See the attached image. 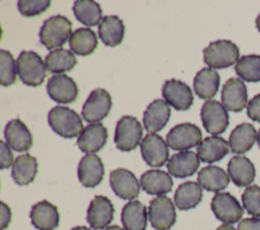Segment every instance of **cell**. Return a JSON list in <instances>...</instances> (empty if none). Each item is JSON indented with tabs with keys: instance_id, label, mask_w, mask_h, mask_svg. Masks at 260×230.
<instances>
[{
	"instance_id": "6da1fadb",
	"label": "cell",
	"mask_w": 260,
	"mask_h": 230,
	"mask_svg": "<svg viewBox=\"0 0 260 230\" xmlns=\"http://www.w3.org/2000/svg\"><path fill=\"white\" fill-rule=\"evenodd\" d=\"M48 122L52 130L59 136L72 139L83 131V124L79 114L69 107L55 106L48 114Z\"/></svg>"
},
{
	"instance_id": "7a4b0ae2",
	"label": "cell",
	"mask_w": 260,
	"mask_h": 230,
	"mask_svg": "<svg viewBox=\"0 0 260 230\" xmlns=\"http://www.w3.org/2000/svg\"><path fill=\"white\" fill-rule=\"evenodd\" d=\"M46 65L41 56L32 51H23L16 60V71L20 80L27 86L37 87L44 83Z\"/></svg>"
},
{
	"instance_id": "3957f363",
	"label": "cell",
	"mask_w": 260,
	"mask_h": 230,
	"mask_svg": "<svg viewBox=\"0 0 260 230\" xmlns=\"http://www.w3.org/2000/svg\"><path fill=\"white\" fill-rule=\"evenodd\" d=\"M71 21L63 15H54L44 21L40 30V41L48 49L62 47L71 36Z\"/></svg>"
},
{
	"instance_id": "277c9868",
	"label": "cell",
	"mask_w": 260,
	"mask_h": 230,
	"mask_svg": "<svg viewBox=\"0 0 260 230\" xmlns=\"http://www.w3.org/2000/svg\"><path fill=\"white\" fill-rule=\"evenodd\" d=\"M240 51L231 41L219 40L209 44L203 50L204 63L211 69H224L239 61Z\"/></svg>"
},
{
	"instance_id": "5b68a950",
	"label": "cell",
	"mask_w": 260,
	"mask_h": 230,
	"mask_svg": "<svg viewBox=\"0 0 260 230\" xmlns=\"http://www.w3.org/2000/svg\"><path fill=\"white\" fill-rule=\"evenodd\" d=\"M142 127L138 120L131 116H124L116 125L114 141L116 147L124 152L134 150L140 143Z\"/></svg>"
},
{
	"instance_id": "8992f818",
	"label": "cell",
	"mask_w": 260,
	"mask_h": 230,
	"mask_svg": "<svg viewBox=\"0 0 260 230\" xmlns=\"http://www.w3.org/2000/svg\"><path fill=\"white\" fill-rule=\"evenodd\" d=\"M202 139L200 129L190 123H183L173 127L167 135V144L176 151H185L199 146Z\"/></svg>"
},
{
	"instance_id": "52a82bcc",
	"label": "cell",
	"mask_w": 260,
	"mask_h": 230,
	"mask_svg": "<svg viewBox=\"0 0 260 230\" xmlns=\"http://www.w3.org/2000/svg\"><path fill=\"white\" fill-rule=\"evenodd\" d=\"M148 216L151 226L156 230H169L176 222V210L172 200L158 196L149 202Z\"/></svg>"
},
{
	"instance_id": "ba28073f",
	"label": "cell",
	"mask_w": 260,
	"mask_h": 230,
	"mask_svg": "<svg viewBox=\"0 0 260 230\" xmlns=\"http://www.w3.org/2000/svg\"><path fill=\"white\" fill-rule=\"evenodd\" d=\"M112 107V98L103 88L92 90L84 102L81 110L82 118L88 123H98L104 120Z\"/></svg>"
},
{
	"instance_id": "9c48e42d",
	"label": "cell",
	"mask_w": 260,
	"mask_h": 230,
	"mask_svg": "<svg viewBox=\"0 0 260 230\" xmlns=\"http://www.w3.org/2000/svg\"><path fill=\"white\" fill-rule=\"evenodd\" d=\"M201 121L204 129L211 135H219L229 126L226 108L216 100H207L201 107Z\"/></svg>"
},
{
	"instance_id": "30bf717a",
	"label": "cell",
	"mask_w": 260,
	"mask_h": 230,
	"mask_svg": "<svg viewBox=\"0 0 260 230\" xmlns=\"http://www.w3.org/2000/svg\"><path fill=\"white\" fill-rule=\"evenodd\" d=\"M211 210L214 216L225 224H234L243 216V208L230 193H217L212 198Z\"/></svg>"
},
{
	"instance_id": "8fae6325",
	"label": "cell",
	"mask_w": 260,
	"mask_h": 230,
	"mask_svg": "<svg viewBox=\"0 0 260 230\" xmlns=\"http://www.w3.org/2000/svg\"><path fill=\"white\" fill-rule=\"evenodd\" d=\"M141 155L151 167H160L169 160V148L165 140L156 134L146 135L140 143Z\"/></svg>"
},
{
	"instance_id": "7c38bea8",
	"label": "cell",
	"mask_w": 260,
	"mask_h": 230,
	"mask_svg": "<svg viewBox=\"0 0 260 230\" xmlns=\"http://www.w3.org/2000/svg\"><path fill=\"white\" fill-rule=\"evenodd\" d=\"M110 184L116 196L123 200H134L140 193L138 179L128 169L117 168L110 173Z\"/></svg>"
},
{
	"instance_id": "4fadbf2b",
	"label": "cell",
	"mask_w": 260,
	"mask_h": 230,
	"mask_svg": "<svg viewBox=\"0 0 260 230\" xmlns=\"http://www.w3.org/2000/svg\"><path fill=\"white\" fill-rule=\"evenodd\" d=\"M49 96L58 103H71L78 96V87L75 81L65 74L52 76L47 85Z\"/></svg>"
},
{
	"instance_id": "5bb4252c",
	"label": "cell",
	"mask_w": 260,
	"mask_h": 230,
	"mask_svg": "<svg viewBox=\"0 0 260 230\" xmlns=\"http://www.w3.org/2000/svg\"><path fill=\"white\" fill-rule=\"evenodd\" d=\"M165 101L177 110H187L193 102V94L190 87L183 81L171 79L162 86Z\"/></svg>"
},
{
	"instance_id": "9a60e30c",
	"label": "cell",
	"mask_w": 260,
	"mask_h": 230,
	"mask_svg": "<svg viewBox=\"0 0 260 230\" xmlns=\"http://www.w3.org/2000/svg\"><path fill=\"white\" fill-rule=\"evenodd\" d=\"M114 212V206L107 197L95 196L87 209L86 220L92 229H105L113 221Z\"/></svg>"
},
{
	"instance_id": "2e32d148",
	"label": "cell",
	"mask_w": 260,
	"mask_h": 230,
	"mask_svg": "<svg viewBox=\"0 0 260 230\" xmlns=\"http://www.w3.org/2000/svg\"><path fill=\"white\" fill-rule=\"evenodd\" d=\"M248 101L247 87L239 78H230L221 90L222 105L231 111H241Z\"/></svg>"
},
{
	"instance_id": "e0dca14e",
	"label": "cell",
	"mask_w": 260,
	"mask_h": 230,
	"mask_svg": "<svg viewBox=\"0 0 260 230\" xmlns=\"http://www.w3.org/2000/svg\"><path fill=\"white\" fill-rule=\"evenodd\" d=\"M105 173L102 159L95 154H86L78 164L77 174L80 183L85 187H94L101 183Z\"/></svg>"
},
{
	"instance_id": "ac0fdd59",
	"label": "cell",
	"mask_w": 260,
	"mask_h": 230,
	"mask_svg": "<svg viewBox=\"0 0 260 230\" xmlns=\"http://www.w3.org/2000/svg\"><path fill=\"white\" fill-rule=\"evenodd\" d=\"M108 131L102 123L89 124L86 126L77 139L78 148L87 154L100 151L107 143Z\"/></svg>"
},
{
	"instance_id": "d6986e66",
	"label": "cell",
	"mask_w": 260,
	"mask_h": 230,
	"mask_svg": "<svg viewBox=\"0 0 260 230\" xmlns=\"http://www.w3.org/2000/svg\"><path fill=\"white\" fill-rule=\"evenodd\" d=\"M4 136L6 144L17 152L28 151L32 146V135L24 123L14 119L6 125Z\"/></svg>"
},
{
	"instance_id": "ffe728a7",
	"label": "cell",
	"mask_w": 260,
	"mask_h": 230,
	"mask_svg": "<svg viewBox=\"0 0 260 230\" xmlns=\"http://www.w3.org/2000/svg\"><path fill=\"white\" fill-rule=\"evenodd\" d=\"M30 220L39 230H53L58 227L60 216L57 207L44 200L32 206Z\"/></svg>"
},
{
	"instance_id": "44dd1931",
	"label": "cell",
	"mask_w": 260,
	"mask_h": 230,
	"mask_svg": "<svg viewBox=\"0 0 260 230\" xmlns=\"http://www.w3.org/2000/svg\"><path fill=\"white\" fill-rule=\"evenodd\" d=\"M171 117V108L162 99L153 100L144 111L143 125L148 133H156L168 124Z\"/></svg>"
},
{
	"instance_id": "7402d4cb",
	"label": "cell",
	"mask_w": 260,
	"mask_h": 230,
	"mask_svg": "<svg viewBox=\"0 0 260 230\" xmlns=\"http://www.w3.org/2000/svg\"><path fill=\"white\" fill-rule=\"evenodd\" d=\"M198 167L199 157L192 151H183L174 154L167 164L170 175L179 178L193 175Z\"/></svg>"
},
{
	"instance_id": "603a6c76",
	"label": "cell",
	"mask_w": 260,
	"mask_h": 230,
	"mask_svg": "<svg viewBox=\"0 0 260 230\" xmlns=\"http://www.w3.org/2000/svg\"><path fill=\"white\" fill-rule=\"evenodd\" d=\"M140 185L148 195L164 196L172 190L173 179L171 175L159 169H151L140 177Z\"/></svg>"
},
{
	"instance_id": "cb8c5ba5",
	"label": "cell",
	"mask_w": 260,
	"mask_h": 230,
	"mask_svg": "<svg viewBox=\"0 0 260 230\" xmlns=\"http://www.w3.org/2000/svg\"><path fill=\"white\" fill-rule=\"evenodd\" d=\"M228 172L237 186H247L255 179L254 164L244 156H234L228 164Z\"/></svg>"
},
{
	"instance_id": "d4e9b609",
	"label": "cell",
	"mask_w": 260,
	"mask_h": 230,
	"mask_svg": "<svg viewBox=\"0 0 260 230\" xmlns=\"http://www.w3.org/2000/svg\"><path fill=\"white\" fill-rule=\"evenodd\" d=\"M146 207L139 201H130L122 209L121 220L125 230H145L147 226Z\"/></svg>"
},
{
	"instance_id": "484cf974",
	"label": "cell",
	"mask_w": 260,
	"mask_h": 230,
	"mask_svg": "<svg viewBox=\"0 0 260 230\" xmlns=\"http://www.w3.org/2000/svg\"><path fill=\"white\" fill-rule=\"evenodd\" d=\"M125 33L123 21L116 15H108L103 17L99 25V36L106 46H119Z\"/></svg>"
},
{
	"instance_id": "4316f807",
	"label": "cell",
	"mask_w": 260,
	"mask_h": 230,
	"mask_svg": "<svg viewBox=\"0 0 260 230\" xmlns=\"http://www.w3.org/2000/svg\"><path fill=\"white\" fill-rule=\"evenodd\" d=\"M229 153L228 142L218 136L205 138L197 148L199 159L205 163H213Z\"/></svg>"
},
{
	"instance_id": "83f0119b",
	"label": "cell",
	"mask_w": 260,
	"mask_h": 230,
	"mask_svg": "<svg viewBox=\"0 0 260 230\" xmlns=\"http://www.w3.org/2000/svg\"><path fill=\"white\" fill-rule=\"evenodd\" d=\"M257 137L256 129L253 125L243 123L238 125L231 133L229 145L234 153L243 154L250 150Z\"/></svg>"
},
{
	"instance_id": "f1b7e54d",
	"label": "cell",
	"mask_w": 260,
	"mask_h": 230,
	"mask_svg": "<svg viewBox=\"0 0 260 230\" xmlns=\"http://www.w3.org/2000/svg\"><path fill=\"white\" fill-rule=\"evenodd\" d=\"M219 82V75L215 70L211 68H203L194 78V91L200 98L209 99L216 94Z\"/></svg>"
},
{
	"instance_id": "f546056e",
	"label": "cell",
	"mask_w": 260,
	"mask_h": 230,
	"mask_svg": "<svg viewBox=\"0 0 260 230\" xmlns=\"http://www.w3.org/2000/svg\"><path fill=\"white\" fill-rule=\"evenodd\" d=\"M38 173V161L29 154L18 156L12 165L11 175L19 185H26L32 182Z\"/></svg>"
},
{
	"instance_id": "4dcf8cb0",
	"label": "cell",
	"mask_w": 260,
	"mask_h": 230,
	"mask_svg": "<svg viewBox=\"0 0 260 230\" xmlns=\"http://www.w3.org/2000/svg\"><path fill=\"white\" fill-rule=\"evenodd\" d=\"M198 183L208 191H219L230 182L228 173L218 166H206L198 172Z\"/></svg>"
},
{
	"instance_id": "1f68e13d",
	"label": "cell",
	"mask_w": 260,
	"mask_h": 230,
	"mask_svg": "<svg viewBox=\"0 0 260 230\" xmlns=\"http://www.w3.org/2000/svg\"><path fill=\"white\" fill-rule=\"evenodd\" d=\"M99 45L95 32L87 27H81L72 32L69 46L73 54L87 56L94 52Z\"/></svg>"
},
{
	"instance_id": "d6a6232c",
	"label": "cell",
	"mask_w": 260,
	"mask_h": 230,
	"mask_svg": "<svg viewBox=\"0 0 260 230\" xmlns=\"http://www.w3.org/2000/svg\"><path fill=\"white\" fill-rule=\"evenodd\" d=\"M202 200V187L195 181L181 183L174 196L176 206L180 210H190L195 208Z\"/></svg>"
},
{
	"instance_id": "836d02e7",
	"label": "cell",
	"mask_w": 260,
	"mask_h": 230,
	"mask_svg": "<svg viewBox=\"0 0 260 230\" xmlns=\"http://www.w3.org/2000/svg\"><path fill=\"white\" fill-rule=\"evenodd\" d=\"M77 64L75 55L65 49H57L49 53L46 57L45 65L49 72L61 74L66 71L72 70Z\"/></svg>"
},
{
	"instance_id": "e575fe53",
	"label": "cell",
	"mask_w": 260,
	"mask_h": 230,
	"mask_svg": "<svg viewBox=\"0 0 260 230\" xmlns=\"http://www.w3.org/2000/svg\"><path fill=\"white\" fill-rule=\"evenodd\" d=\"M73 12L78 21L87 26L101 23L103 11L99 3L92 0H77L73 5Z\"/></svg>"
},
{
	"instance_id": "d590c367",
	"label": "cell",
	"mask_w": 260,
	"mask_h": 230,
	"mask_svg": "<svg viewBox=\"0 0 260 230\" xmlns=\"http://www.w3.org/2000/svg\"><path fill=\"white\" fill-rule=\"evenodd\" d=\"M235 71L237 75L248 82L260 81V56H243L236 64Z\"/></svg>"
},
{
	"instance_id": "8d00e7d4",
	"label": "cell",
	"mask_w": 260,
	"mask_h": 230,
	"mask_svg": "<svg viewBox=\"0 0 260 230\" xmlns=\"http://www.w3.org/2000/svg\"><path fill=\"white\" fill-rule=\"evenodd\" d=\"M16 64L10 52L0 51V83L2 86H10L16 82Z\"/></svg>"
},
{
	"instance_id": "74e56055",
	"label": "cell",
	"mask_w": 260,
	"mask_h": 230,
	"mask_svg": "<svg viewBox=\"0 0 260 230\" xmlns=\"http://www.w3.org/2000/svg\"><path fill=\"white\" fill-rule=\"evenodd\" d=\"M242 202L248 214L260 218V186H248L242 195Z\"/></svg>"
},
{
	"instance_id": "f35d334b",
	"label": "cell",
	"mask_w": 260,
	"mask_h": 230,
	"mask_svg": "<svg viewBox=\"0 0 260 230\" xmlns=\"http://www.w3.org/2000/svg\"><path fill=\"white\" fill-rule=\"evenodd\" d=\"M51 6L49 0H19L17 2L18 11L25 17H32L45 12Z\"/></svg>"
},
{
	"instance_id": "ab89813d",
	"label": "cell",
	"mask_w": 260,
	"mask_h": 230,
	"mask_svg": "<svg viewBox=\"0 0 260 230\" xmlns=\"http://www.w3.org/2000/svg\"><path fill=\"white\" fill-rule=\"evenodd\" d=\"M13 154L9 149V146L3 141L0 142V167L5 169L13 165Z\"/></svg>"
},
{
	"instance_id": "60d3db41",
	"label": "cell",
	"mask_w": 260,
	"mask_h": 230,
	"mask_svg": "<svg viewBox=\"0 0 260 230\" xmlns=\"http://www.w3.org/2000/svg\"><path fill=\"white\" fill-rule=\"evenodd\" d=\"M247 114L251 120L260 123V94H257L248 102Z\"/></svg>"
},
{
	"instance_id": "b9f144b4",
	"label": "cell",
	"mask_w": 260,
	"mask_h": 230,
	"mask_svg": "<svg viewBox=\"0 0 260 230\" xmlns=\"http://www.w3.org/2000/svg\"><path fill=\"white\" fill-rule=\"evenodd\" d=\"M0 230H4L8 227L11 221L10 208L3 202L0 203Z\"/></svg>"
},
{
	"instance_id": "7bdbcfd3",
	"label": "cell",
	"mask_w": 260,
	"mask_h": 230,
	"mask_svg": "<svg viewBox=\"0 0 260 230\" xmlns=\"http://www.w3.org/2000/svg\"><path fill=\"white\" fill-rule=\"evenodd\" d=\"M238 230H260V218H246L238 225Z\"/></svg>"
},
{
	"instance_id": "ee69618b",
	"label": "cell",
	"mask_w": 260,
	"mask_h": 230,
	"mask_svg": "<svg viewBox=\"0 0 260 230\" xmlns=\"http://www.w3.org/2000/svg\"><path fill=\"white\" fill-rule=\"evenodd\" d=\"M216 230H236V229L230 224H222Z\"/></svg>"
},
{
	"instance_id": "f6af8a7d",
	"label": "cell",
	"mask_w": 260,
	"mask_h": 230,
	"mask_svg": "<svg viewBox=\"0 0 260 230\" xmlns=\"http://www.w3.org/2000/svg\"><path fill=\"white\" fill-rule=\"evenodd\" d=\"M105 230H124L122 227L118 226V225H113V226H109L107 227Z\"/></svg>"
},
{
	"instance_id": "bcb514c9",
	"label": "cell",
	"mask_w": 260,
	"mask_h": 230,
	"mask_svg": "<svg viewBox=\"0 0 260 230\" xmlns=\"http://www.w3.org/2000/svg\"><path fill=\"white\" fill-rule=\"evenodd\" d=\"M71 230H91V229H89V228H87L85 226H77V227H74Z\"/></svg>"
},
{
	"instance_id": "7dc6e473",
	"label": "cell",
	"mask_w": 260,
	"mask_h": 230,
	"mask_svg": "<svg viewBox=\"0 0 260 230\" xmlns=\"http://www.w3.org/2000/svg\"><path fill=\"white\" fill-rule=\"evenodd\" d=\"M256 26H257L258 30L260 31V13H259V15H258L257 18H256Z\"/></svg>"
},
{
	"instance_id": "c3c4849f",
	"label": "cell",
	"mask_w": 260,
	"mask_h": 230,
	"mask_svg": "<svg viewBox=\"0 0 260 230\" xmlns=\"http://www.w3.org/2000/svg\"><path fill=\"white\" fill-rule=\"evenodd\" d=\"M257 143H258V146L260 148V130H259V132L257 134Z\"/></svg>"
}]
</instances>
